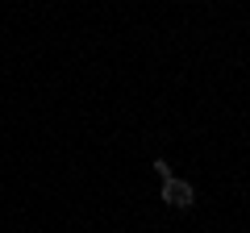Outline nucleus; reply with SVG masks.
I'll return each instance as SVG.
<instances>
[{"label":"nucleus","mask_w":250,"mask_h":233,"mask_svg":"<svg viewBox=\"0 0 250 233\" xmlns=\"http://www.w3.org/2000/svg\"><path fill=\"white\" fill-rule=\"evenodd\" d=\"M154 175H159L163 183H167V179H175V171H171V162H167V158H154Z\"/></svg>","instance_id":"nucleus-2"},{"label":"nucleus","mask_w":250,"mask_h":233,"mask_svg":"<svg viewBox=\"0 0 250 233\" xmlns=\"http://www.w3.org/2000/svg\"><path fill=\"white\" fill-rule=\"evenodd\" d=\"M192 200H196V188L188 179H167L163 183V204L171 208H192Z\"/></svg>","instance_id":"nucleus-1"}]
</instances>
